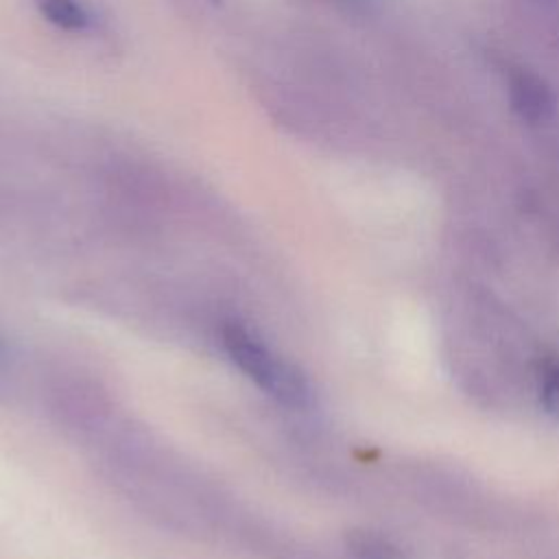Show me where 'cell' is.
Here are the masks:
<instances>
[{
  "mask_svg": "<svg viewBox=\"0 0 559 559\" xmlns=\"http://www.w3.org/2000/svg\"><path fill=\"white\" fill-rule=\"evenodd\" d=\"M509 100L513 111L531 124L544 122L552 111L548 85L528 70H513L509 74Z\"/></svg>",
  "mask_w": 559,
  "mask_h": 559,
  "instance_id": "cell-2",
  "label": "cell"
},
{
  "mask_svg": "<svg viewBox=\"0 0 559 559\" xmlns=\"http://www.w3.org/2000/svg\"><path fill=\"white\" fill-rule=\"evenodd\" d=\"M539 404L559 419V362H546L539 371Z\"/></svg>",
  "mask_w": 559,
  "mask_h": 559,
  "instance_id": "cell-5",
  "label": "cell"
},
{
  "mask_svg": "<svg viewBox=\"0 0 559 559\" xmlns=\"http://www.w3.org/2000/svg\"><path fill=\"white\" fill-rule=\"evenodd\" d=\"M2 356H4V354H2V341H0V369H2Z\"/></svg>",
  "mask_w": 559,
  "mask_h": 559,
  "instance_id": "cell-7",
  "label": "cell"
},
{
  "mask_svg": "<svg viewBox=\"0 0 559 559\" xmlns=\"http://www.w3.org/2000/svg\"><path fill=\"white\" fill-rule=\"evenodd\" d=\"M221 343L229 360L264 393L293 408L310 406L312 384L308 376L297 365L275 354L245 323L225 321Z\"/></svg>",
  "mask_w": 559,
  "mask_h": 559,
  "instance_id": "cell-1",
  "label": "cell"
},
{
  "mask_svg": "<svg viewBox=\"0 0 559 559\" xmlns=\"http://www.w3.org/2000/svg\"><path fill=\"white\" fill-rule=\"evenodd\" d=\"M345 548L352 559H406L402 548L391 539L362 528H354L345 535Z\"/></svg>",
  "mask_w": 559,
  "mask_h": 559,
  "instance_id": "cell-4",
  "label": "cell"
},
{
  "mask_svg": "<svg viewBox=\"0 0 559 559\" xmlns=\"http://www.w3.org/2000/svg\"><path fill=\"white\" fill-rule=\"evenodd\" d=\"M37 11L57 28L68 33H83L92 28L94 20L83 0H33Z\"/></svg>",
  "mask_w": 559,
  "mask_h": 559,
  "instance_id": "cell-3",
  "label": "cell"
},
{
  "mask_svg": "<svg viewBox=\"0 0 559 559\" xmlns=\"http://www.w3.org/2000/svg\"><path fill=\"white\" fill-rule=\"evenodd\" d=\"M336 2H343V4H352V7H358V4H362L365 0H336Z\"/></svg>",
  "mask_w": 559,
  "mask_h": 559,
  "instance_id": "cell-6",
  "label": "cell"
}]
</instances>
